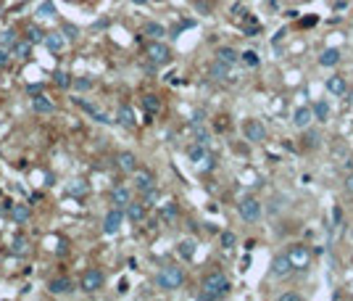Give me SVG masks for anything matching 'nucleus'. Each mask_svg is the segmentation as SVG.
Here are the masks:
<instances>
[{
	"label": "nucleus",
	"instance_id": "1",
	"mask_svg": "<svg viewBox=\"0 0 353 301\" xmlns=\"http://www.w3.org/2000/svg\"><path fill=\"white\" fill-rule=\"evenodd\" d=\"M201 288H203V291H201V298H211V301L224 298V296L229 293V277H227L224 272L214 270V272H208V275L203 277Z\"/></svg>",
	"mask_w": 353,
	"mask_h": 301
},
{
	"label": "nucleus",
	"instance_id": "2",
	"mask_svg": "<svg viewBox=\"0 0 353 301\" xmlns=\"http://www.w3.org/2000/svg\"><path fill=\"white\" fill-rule=\"evenodd\" d=\"M182 283H185L182 267H163L156 275V285L161 288V291H177V288H182Z\"/></svg>",
	"mask_w": 353,
	"mask_h": 301
},
{
	"label": "nucleus",
	"instance_id": "3",
	"mask_svg": "<svg viewBox=\"0 0 353 301\" xmlns=\"http://www.w3.org/2000/svg\"><path fill=\"white\" fill-rule=\"evenodd\" d=\"M287 259L292 264V270H306L311 264V251H309V246H303V243H292L287 248Z\"/></svg>",
	"mask_w": 353,
	"mask_h": 301
},
{
	"label": "nucleus",
	"instance_id": "4",
	"mask_svg": "<svg viewBox=\"0 0 353 301\" xmlns=\"http://www.w3.org/2000/svg\"><path fill=\"white\" fill-rule=\"evenodd\" d=\"M145 56L156 64V66H161V64H169L171 61V51H169V45H163L161 40H153V42H148V48H145Z\"/></svg>",
	"mask_w": 353,
	"mask_h": 301
},
{
	"label": "nucleus",
	"instance_id": "5",
	"mask_svg": "<svg viewBox=\"0 0 353 301\" xmlns=\"http://www.w3.org/2000/svg\"><path fill=\"white\" fill-rule=\"evenodd\" d=\"M238 212L245 222H258L261 219V201H256L253 195H248V198H243L238 204Z\"/></svg>",
	"mask_w": 353,
	"mask_h": 301
},
{
	"label": "nucleus",
	"instance_id": "6",
	"mask_svg": "<svg viewBox=\"0 0 353 301\" xmlns=\"http://www.w3.org/2000/svg\"><path fill=\"white\" fill-rule=\"evenodd\" d=\"M103 283H105V275H103L98 267L85 270V275H82V291H85V293H95V291H100Z\"/></svg>",
	"mask_w": 353,
	"mask_h": 301
},
{
	"label": "nucleus",
	"instance_id": "7",
	"mask_svg": "<svg viewBox=\"0 0 353 301\" xmlns=\"http://www.w3.org/2000/svg\"><path fill=\"white\" fill-rule=\"evenodd\" d=\"M243 132H245V137H248L251 143H264L266 140V127L258 122V119H248L243 124Z\"/></svg>",
	"mask_w": 353,
	"mask_h": 301
},
{
	"label": "nucleus",
	"instance_id": "8",
	"mask_svg": "<svg viewBox=\"0 0 353 301\" xmlns=\"http://www.w3.org/2000/svg\"><path fill=\"white\" fill-rule=\"evenodd\" d=\"M122 219H124V214H122V209L116 206V209H111L108 214H105V219H103V233L105 235H113V233H119V227H122Z\"/></svg>",
	"mask_w": 353,
	"mask_h": 301
},
{
	"label": "nucleus",
	"instance_id": "9",
	"mask_svg": "<svg viewBox=\"0 0 353 301\" xmlns=\"http://www.w3.org/2000/svg\"><path fill=\"white\" fill-rule=\"evenodd\" d=\"M292 272H296V270H292L287 254H279V257L272 259V275H274V277H287V275H292Z\"/></svg>",
	"mask_w": 353,
	"mask_h": 301
},
{
	"label": "nucleus",
	"instance_id": "10",
	"mask_svg": "<svg viewBox=\"0 0 353 301\" xmlns=\"http://www.w3.org/2000/svg\"><path fill=\"white\" fill-rule=\"evenodd\" d=\"M77 106H79L82 111H85V114H90V117L95 119V122H100V124H111V117H108V114H103L98 106H92V103H87V101L77 98Z\"/></svg>",
	"mask_w": 353,
	"mask_h": 301
},
{
	"label": "nucleus",
	"instance_id": "11",
	"mask_svg": "<svg viewBox=\"0 0 353 301\" xmlns=\"http://www.w3.org/2000/svg\"><path fill=\"white\" fill-rule=\"evenodd\" d=\"M314 122V114H311V106H298L296 114H292V124L301 127V130H306Z\"/></svg>",
	"mask_w": 353,
	"mask_h": 301
},
{
	"label": "nucleus",
	"instance_id": "12",
	"mask_svg": "<svg viewBox=\"0 0 353 301\" xmlns=\"http://www.w3.org/2000/svg\"><path fill=\"white\" fill-rule=\"evenodd\" d=\"M48 291L53 296H69L72 293V280H69V277H55V280H50Z\"/></svg>",
	"mask_w": 353,
	"mask_h": 301
},
{
	"label": "nucleus",
	"instance_id": "13",
	"mask_svg": "<svg viewBox=\"0 0 353 301\" xmlns=\"http://www.w3.org/2000/svg\"><path fill=\"white\" fill-rule=\"evenodd\" d=\"M216 61L227 64V66H234V64L240 61V53L234 51V48H219V51H216Z\"/></svg>",
	"mask_w": 353,
	"mask_h": 301
},
{
	"label": "nucleus",
	"instance_id": "14",
	"mask_svg": "<svg viewBox=\"0 0 353 301\" xmlns=\"http://www.w3.org/2000/svg\"><path fill=\"white\" fill-rule=\"evenodd\" d=\"M153 185H156V180H153L150 172H135V188L140 193H145L148 188H153Z\"/></svg>",
	"mask_w": 353,
	"mask_h": 301
},
{
	"label": "nucleus",
	"instance_id": "15",
	"mask_svg": "<svg viewBox=\"0 0 353 301\" xmlns=\"http://www.w3.org/2000/svg\"><path fill=\"white\" fill-rule=\"evenodd\" d=\"M111 201H113L116 206H119V209L129 204V188H127V185H116L113 193H111Z\"/></svg>",
	"mask_w": 353,
	"mask_h": 301
},
{
	"label": "nucleus",
	"instance_id": "16",
	"mask_svg": "<svg viewBox=\"0 0 353 301\" xmlns=\"http://www.w3.org/2000/svg\"><path fill=\"white\" fill-rule=\"evenodd\" d=\"M127 217L132 219V222H143L145 219V204H127Z\"/></svg>",
	"mask_w": 353,
	"mask_h": 301
},
{
	"label": "nucleus",
	"instance_id": "17",
	"mask_svg": "<svg viewBox=\"0 0 353 301\" xmlns=\"http://www.w3.org/2000/svg\"><path fill=\"white\" fill-rule=\"evenodd\" d=\"M32 106H34V111H37V114H53L55 111V106L45 95H34L32 98Z\"/></svg>",
	"mask_w": 353,
	"mask_h": 301
},
{
	"label": "nucleus",
	"instance_id": "18",
	"mask_svg": "<svg viewBox=\"0 0 353 301\" xmlns=\"http://www.w3.org/2000/svg\"><path fill=\"white\" fill-rule=\"evenodd\" d=\"M116 119H119V124H122V127H135V124H137L135 111L129 109V106H122V109H119V114H116Z\"/></svg>",
	"mask_w": 353,
	"mask_h": 301
},
{
	"label": "nucleus",
	"instance_id": "19",
	"mask_svg": "<svg viewBox=\"0 0 353 301\" xmlns=\"http://www.w3.org/2000/svg\"><path fill=\"white\" fill-rule=\"evenodd\" d=\"M327 90L332 92V95H345V77H329Z\"/></svg>",
	"mask_w": 353,
	"mask_h": 301
},
{
	"label": "nucleus",
	"instance_id": "20",
	"mask_svg": "<svg viewBox=\"0 0 353 301\" xmlns=\"http://www.w3.org/2000/svg\"><path fill=\"white\" fill-rule=\"evenodd\" d=\"M319 64H322V66H337V64H340V51H337V48H327V51L319 56Z\"/></svg>",
	"mask_w": 353,
	"mask_h": 301
},
{
	"label": "nucleus",
	"instance_id": "21",
	"mask_svg": "<svg viewBox=\"0 0 353 301\" xmlns=\"http://www.w3.org/2000/svg\"><path fill=\"white\" fill-rule=\"evenodd\" d=\"M11 217H14V222L24 225L27 219H29V206H27V204H16V206H11Z\"/></svg>",
	"mask_w": 353,
	"mask_h": 301
},
{
	"label": "nucleus",
	"instance_id": "22",
	"mask_svg": "<svg viewBox=\"0 0 353 301\" xmlns=\"http://www.w3.org/2000/svg\"><path fill=\"white\" fill-rule=\"evenodd\" d=\"M116 161H119V167L124 172H135V167H137V159H135V154H129V150H122Z\"/></svg>",
	"mask_w": 353,
	"mask_h": 301
},
{
	"label": "nucleus",
	"instance_id": "23",
	"mask_svg": "<svg viewBox=\"0 0 353 301\" xmlns=\"http://www.w3.org/2000/svg\"><path fill=\"white\" fill-rule=\"evenodd\" d=\"M311 114H314V119L324 122V119L329 117V103H327V101H316L314 106H311Z\"/></svg>",
	"mask_w": 353,
	"mask_h": 301
},
{
	"label": "nucleus",
	"instance_id": "24",
	"mask_svg": "<svg viewBox=\"0 0 353 301\" xmlns=\"http://www.w3.org/2000/svg\"><path fill=\"white\" fill-rule=\"evenodd\" d=\"M29 53H32V42L29 40H19L14 45V59H29Z\"/></svg>",
	"mask_w": 353,
	"mask_h": 301
},
{
	"label": "nucleus",
	"instance_id": "25",
	"mask_svg": "<svg viewBox=\"0 0 353 301\" xmlns=\"http://www.w3.org/2000/svg\"><path fill=\"white\" fill-rule=\"evenodd\" d=\"M211 77L214 79H229V66L221 64V61H214L211 64Z\"/></svg>",
	"mask_w": 353,
	"mask_h": 301
},
{
	"label": "nucleus",
	"instance_id": "26",
	"mask_svg": "<svg viewBox=\"0 0 353 301\" xmlns=\"http://www.w3.org/2000/svg\"><path fill=\"white\" fill-rule=\"evenodd\" d=\"M45 45H48L53 53L64 51V34H45Z\"/></svg>",
	"mask_w": 353,
	"mask_h": 301
},
{
	"label": "nucleus",
	"instance_id": "27",
	"mask_svg": "<svg viewBox=\"0 0 353 301\" xmlns=\"http://www.w3.org/2000/svg\"><path fill=\"white\" fill-rule=\"evenodd\" d=\"M145 34H150L153 40H161L163 34H166V29H163V24H156V21H150V24H145Z\"/></svg>",
	"mask_w": 353,
	"mask_h": 301
},
{
	"label": "nucleus",
	"instance_id": "28",
	"mask_svg": "<svg viewBox=\"0 0 353 301\" xmlns=\"http://www.w3.org/2000/svg\"><path fill=\"white\" fill-rule=\"evenodd\" d=\"M143 106H145V111H148L150 117H153V114H158V109H161V101H158L156 95H145V98H143Z\"/></svg>",
	"mask_w": 353,
	"mask_h": 301
},
{
	"label": "nucleus",
	"instance_id": "29",
	"mask_svg": "<svg viewBox=\"0 0 353 301\" xmlns=\"http://www.w3.org/2000/svg\"><path fill=\"white\" fill-rule=\"evenodd\" d=\"M240 61H243L245 66H251V69H256L258 64H261V59H258V53H253V51H245V53H240Z\"/></svg>",
	"mask_w": 353,
	"mask_h": 301
},
{
	"label": "nucleus",
	"instance_id": "30",
	"mask_svg": "<svg viewBox=\"0 0 353 301\" xmlns=\"http://www.w3.org/2000/svg\"><path fill=\"white\" fill-rule=\"evenodd\" d=\"M193 254H195V243L193 240H182L180 243V257L182 259H193Z\"/></svg>",
	"mask_w": 353,
	"mask_h": 301
},
{
	"label": "nucleus",
	"instance_id": "31",
	"mask_svg": "<svg viewBox=\"0 0 353 301\" xmlns=\"http://www.w3.org/2000/svg\"><path fill=\"white\" fill-rule=\"evenodd\" d=\"M219 240H221V246H224V248H234V246H238V235L229 233V230H224Z\"/></svg>",
	"mask_w": 353,
	"mask_h": 301
},
{
	"label": "nucleus",
	"instance_id": "32",
	"mask_svg": "<svg viewBox=\"0 0 353 301\" xmlns=\"http://www.w3.org/2000/svg\"><path fill=\"white\" fill-rule=\"evenodd\" d=\"M37 14H40V16H45V19H53V16H55V6L50 3V0H45V3L37 8Z\"/></svg>",
	"mask_w": 353,
	"mask_h": 301
},
{
	"label": "nucleus",
	"instance_id": "33",
	"mask_svg": "<svg viewBox=\"0 0 353 301\" xmlns=\"http://www.w3.org/2000/svg\"><path fill=\"white\" fill-rule=\"evenodd\" d=\"M161 217L166 219V222H171V219L177 217V204H163V209H161Z\"/></svg>",
	"mask_w": 353,
	"mask_h": 301
},
{
	"label": "nucleus",
	"instance_id": "34",
	"mask_svg": "<svg viewBox=\"0 0 353 301\" xmlns=\"http://www.w3.org/2000/svg\"><path fill=\"white\" fill-rule=\"evenodd\" d=\"M53 82H55L58 87H64V90H66L69 85H72V77H69L66 72H58V74H55V79H53Z\"/></svg>",
	"mask_w": 353,
	"mask_h": 301
},
{
	"label": "nucleus",
	"instance_id": "35",
	"mask_svg": "<svg viewBox=\"0 0 353 301\" xmlns=\"http://www.w3.org/2000/svg\"><path fill=\"white\" fill-rule=\"evenodd\" d=\"M27 40H29V42H42V40H45V34H42L37 27H32V29L27 32Z\"/></svg>",
	"mask_w": 353,
	"mask_h": 301
},
{
	"label": "nucleus",
	"instance_id": "36",
	"mask_svg": "<svg viewBox=\"0 0 353 301\" xmlns=\"http://www.w3.org/2000/svg\"><path fill=\"white\" fill-rule=\"evenodd\" d=\"M74 87L77 90H90L92 87V79L90 77H79V79H74Z\"/></svg>",
	"mask_w": 353,
	"mask_h": 301
},
{
	"label": "nucleus",
	"instance_id": "37",
	"mask_svg": "<svg viewBox=\"0 0 353 301\" xmlns=\"http://www.w3.org/2000/svg\"><path fill=\"white\" fill-rule=\"evenodd\" d=\"M156 198H158V190H156V185H153V188H148V190H145V201H143V204L148 206V204H153Z\"/></svg>",
	"mask_w": 353,
	"mask_h": 301
},
{
	"label": "nucleus",
	"instance_id": "38",
	"mask_svg": "<svg viewBox=\"0 0 353 301\" xmlns=\"http://www.w3.org/2000/svg\"><path fill=\"white\" fill-rule=\"evenodd\" d=\"M27 251V240L24 238H16L14 240V254H24Z\"/></svg>",
	"mask_w": 353,
	"mask_h": 301
},
{
	"label": "nucleus",
	"instance_id": "39",
	"mask_svg": "<svg viewBox=\"0 0 353 301\" xmlns=\"http://www.w3.org/2000/svg\"><path fill=\"white\" fill-rule=\"evenodd\" d=\"M232 16L234 19H245V16H248V11H245L243 6H232Z\"/></svg>",
	"mask_w": 353,
	"mask_h": 301
},
{
	"label": "nucleus",
	"instance_id": "40",
	"mask_svg": "<svg viewBox=\"0 0 353 301\" xmlns=\"http://www.w3.org/2000/svg\"><path fill=\"white\" fill-rule=\"evenodd\" d=\"M14 40H16V32H14V29H6V32H3V42H6V45H11Z\"/></svg>",
	"mask_w": 353,
	"mask_h": 301
},
{
	"label": "nucleus",
	"instance_id": "41",
	"mask_svg": "<svg viewBox=\"0 0 353 301\" xmlns=\"http://www.w3.org/2000/svg\"><path fill=\"white\" fill-rule=\"evenodd\" d=\"M69 190H72V193H85L87 188H85V182H74V185H72V188H69Z\"/></svg>",
	"mask_w": 353,
	"mask_h": 301
},
{
	"label": "nucleus",
	"instance_id": "42",
	"mask_svg": "<svg viewBox=\"0 0 353 301\" xmlns=\"http://www.w3.org/2000/svg\"><path fill=\"white\" fill-rule=\"evenodd\" d=\"M8 59H11V53L0 48V66H6V64H8Z\"/></svg>",
	"mask_w": 353,
	"mask_h": 301
},
{
	"label": "nucleus",
	"instance_id": "43",
	"mask_svg": "<svg viewBox=\"0 0 353 301\" xmlns=\"http://www.w3.org/2000/svg\"><path fill=\"white\" fill-rule=\"evenodd\" d=\"M279 298H282V301H298L301 296H298V293H282Z\"/></svg>",
	"mask_w": 353,
	"mask_h": 301
},
{
	"label": "nucleus",
	"instance_id": "44",
	"mask_svg": "<svg viewBox=\"0 0 353 301\" xmlns=\"http://www.w3.org/2000/svg\"><path fill=\"white\" fill-rule=\"evenodd\" d=\"M345 190H348V193H353V172L345 177Z\"/></svg>",
	"mask_w": 353,
	"mask_h": 301
},
{
	"label": "nucleus",
	"instance_id": "45",
	"mask_svg": "<svg viewBox=\"0 0 353 301\" xmlns=\"http://www.w3.org/2000/svg\"><path fill=\"white\" fill-rule=\"evenodd\" d=\"M132 3H135V6H145V3H148V0H132Z\"/></svg>",
	"mask_w": 353,
	"mask_h": 301
}]
</instances>
